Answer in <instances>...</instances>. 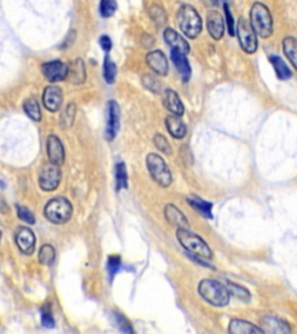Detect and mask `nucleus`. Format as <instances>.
<instances>
[{"mask_svg": "<svg viewBox=\"0 0 297 334\" xmlns=\"http://www.w3.org/2000/svg\"><path fill=\"white\" fill-rule=\"evenodd\" d=\"M198 291L205 302L217 308H223L230 302L228 288L217 281L204 278L199 283Z\"/></svg>", "mask_w": 297, "mask_h": 334, "instance_id": "nucleus-1", "label": "nucleus"}, {"mask_svg": "<svg viewBox=\"0 0 297 334\" xmlns=\"http://www.w3.org/2000/svg\"><path fill=\"white\" fill-rule=\"evenodd\" d=\"M177 238L185 250L190 252L192 254L202 257L208 260L213 259V251H211V248L196 233L189 231L188 229L179 227L177 230Z\"/></svg>", "mask_w": 297, "mask_h": 334, "instance_id": "nucleus-2", "label": "nucleus"}, {"mask_svg": "<svg viewBox=\"0 0 297 334\" xmlns=\"http://www.w3.org/2000/svg\"><path fill=\"white\" fill-rule=\"evenodd\" d=\"M178 26L187 37L196 38L202 30V20L193 6L185 4L179 8L177 14Z\"/></svg>", "mask_w": 297, "mask_h": 334, "instance_id": "nucleus-3", "label": "nucleus"}, {"mask_svg": "<svg viewBox=\"0 0 297 334\" xmlns=\"http://www.w3.org/2000/svg\"><path fill=\"white\" fill-rule=\"evenodd\" d=\"M250 23L257 35L262 38L271 37L273 34V18L268 7L262 2L253 4L250 12Z\"/></svg>", "mask_w": 297, "mask_h": 334, "instance_id": "nucleus-4", "label": "nucleus"}, {"mask_svg": "<svg viewBox=\"0 0 297 334\" xmlns=\"http://www.w3.org/2000/svg\"><path fill=\"white\" fill-rule=\"evenodd\" d=\"M44 215L51 223L64 224L72 216V205L65 197H56L50 200L44 208Z\"/></svg>", "mask_w": 297, "mask_h": 334, "instance_id": "nucleus-5", "label": "nucleus"}, {"mask_svg": "<svg viewBox=\"0 0 297 334\" xmlns=\"http://www.w3.org/2000/svg\"><path fill=\"white\" fill-rule=\"evenodd\" d=\"M147 166L150 172L151 178L153 179L160 187H168L172 184V174L166 165L165 160L159 154L148 153L147 157Z\"/></svg>", "mask_w": 297, "mask_h": 334, "instance_id": "nucleus-6", "label": "nucleus"}, {"mask_svg": "<svg viewBox=\"0 0 297 334\" xmlns=\"http://www.w3.org/2000/svg\"><path fill=\"white\" fill-rule=\"evenodd\" d=\"M236 33H237V37L241 49L247 54L256 53L258 48L257 34L251 26L250 21L241 18L237 22V27H236Z\"/></svg>", "mask_w": 297, "mask_h": 334, "instance_id": "nucleus-7", "label": "nucleus"}, {"mask_svg": "<svg viewBox=\"0 0 297 334\" xmlns=\"http://www.w3.org/2000/svg\"><path fill=\"white\" fill-rule=\"evenodd\" d=\"M60 179H62V173H60L59 167L54 164L44 166L40 173V187L45 192H53L58 187Z\"/></svg>", "mask_w": 297, "mask_h": 334, "instance_id": "nucleus-8", "label": "nucleus"}, {"mask_svg": "<svg viewBox=\"0 0 297 334\" xmlns=\"http://www.w3.org/2000/svg\"><path fill=\"white\" fill-rule=\"evenodd\" d=\"M120 106L114 100L108 102L107 106V127H106V138L113 141L116 137L120 129Z\"/></svg>", "mask_w": 297, "mask_h": 334, "instance_id": "nucleus-9", "label": "nucleus"}, {"mask_svg": "<svg viewBox=\"0 0 297 334\" xmlns=\"http://www.w3.org/2000/svg\"><path fill=\"white\" fill-rule=\"evenodd\" d=\"M42 74L51 83L64 80L68 78L69 65L60 60H51L42 65Z\"/></svg>", "mask_w": 297, "mask_h": 334, "instance_id": "nucleus-10", "label": "nucleus"}, {"mask_svg": "<svg viewBox=\"0 0 297 334\" xmlns=\"http://www.w3.org/2000/svg\"><path fill=\"white\" fill-rule=\"evenodd\" d=\"M15 241L22 253L30 256L35 251V236L30 229L26 226L19 227L15 235Z\"/></svg>", "mask_w": 297, "mask_h": 334, "instance_id": "nucleus-11", "label": "nucleus"}, {"mask_svg": "<svg viewBox=\"0 0 297 334\" xmlns=\"http://www.w3.org/2000/svg\"><path fill=\"white\" fill-rule=\"evenodd\" d=\"M47 152L51 164L60 166L64 163L65 152L60 139L55 135H50L47 141Z\"/></svg>", "mask_w": 297, "mask_h": 334, "instance_id": "nucleus-12", "label": "nucleus"}, {"mask_svg": "<svg viewBox=\"0 0 297 334\" xmlns=\"http://www.w3.org/2000/svg\"><path fill=\"white\" fill-rule=\"evenodd\" d=\"M260 326L263 333L269 334H286L290 333V327L286 321L278 319L273 315H263L260 319Z\"/></svg>", "mask_w": 297, "mask_h": 334, "instance_id": "nucleus-13", "label": "nucleus"}, {"mask_svg": "<svg viewBox=\"0 0 297 334\" xmlns=\"http://www.w3.org/2000/svg\"><path fill=\"white\" fill-rule=\"evenodd\" d=\"M147 63L154 74L166 75L168 72L167 58L162 50H153L147 55Z\"/></svg>", "mask_w": 297, "mask_h": 334, "instance_id": "nucleus-14", "label": "nucleus"}, {"mask_svg": "<svg viewBox=\"0 0 297 334\" xmlns=\"http://www.w3.org/2000/svg\"><path fill=\"white\" fill-rule=\"evenodd\" d=\"M63 102V93L58 86H48L43 93L44 107L50 111H57Z\"/></svg>", "mask_w": 297, "mask_h": 334, "instance_id": "nucleus-15", "label": "nucleus"}, {"mask_svg": "<svg viewBox=\"0 0 297 334\" xmlns=\"http://www.w3.org/2000/svg\"><path fill=\"white\" fill-rule=\"evenodd\" d=\"M208 33L214 39H221L224 35V20L217 11H209L207 14Z\"/></svg>", "mask_w": 297, "mask_h": 334, "instance_id": "nucleus-16", "label": "nucleus"}, {"mask_svg": "<svg viewBox=\"0 0 297 334\" xmlns=\"http://www.w3.org/2000/svg\"><path fill=\"white\" fill-rule=\"evenodd\" d=\"M164 38H165L166 43H167L172 49L179 50L181 53L187 55L189 53V44L188 42L185 39L183 36L175 32L172 28H166L164 30Z\"/></svg>", "mask_w": 297, "mask_h": 334, "instance_id": "nucleus-17", "label": "nucleus"}, {"mask_svg": "<svg viewBox=\"0 0 297 334\" xmlns=\"http://www.w3.org/2000/svg\"><path fill=\"white\" fill-rule=\"evenodd\" d=\"M164 215H165L166 221H167L171 225L177 226V229H179V227L188 229L189 224L186 216L183 214V211L179 210L177 206L172 204V203L166 204L165 209H164Z\"/></svg>", "mask_w": 297, "mask_h": 334, "instance_id": "nucleus-18", "label": "nucleus"}, {"mask_svg": "<svg viewBox=\"0 0 297 334\" xmlns=\"http://www.w3.org/2000/svg\"><path fill=\"white\" fill-rule=\"evenodd\" d=\"M171 59L172 62H173L175 69L178 70L179 74H180L184 80H188L190 78V74H192V69H190V65L186 55L179 50L171 49Z\"/></svg>", "mask_w": 297, "mask_h": 334, "instance_id": "nucleus-19", "label": "nucleus"}, {"mask_svg": "<svg viewBox=\"0 0 297 334\" xmlns=\"http://www.w3.org/2000/svg\"><path fill=\"white\" fill-rule=\"evenodd\" d=\"M164 105L167 108L171 114L177 115V116H183L185 108L178 93L173 90H166L164 93Z\"/></svg>", "mask_w": 297, "mask_h": 334, "instance_id": "nucleus-20", "label": "nucleus"}, {"mask_svg": "<svg viewBox=\"0 0 297 334\" xmlns=\"http://www.w3.org/2000/svg\"><path fill=\"white\" fill-rule=\"evenodd\" d=\"M165 124H166V128H167V131L169 132V135H171L172 137H174L177 139H181L185 137V135H186V132H187L186 126H185V123L183 122V120H181L180 116H177V115H173V114L168 115V116L166 117Z\"/></svg>", "mask_w": 297, "mask_h": 334, "instance_id": "nucleus-21", "label": "nucleus"}, {"mask_svg": "<svg viewBox=\"0 0 297 334\" xmlns=\"http://www.w3.org/2000/svg\"><path fill=\"white\" fill-rule=\"evenodd\" d=\"M229 332L231 334H256L263 333L260 327L252 323L241 319H232L229 325Z\"/></svg>", "mask_w": 297, "mask_h": 334, "instance_id": "nucleus-22", "label": "nucleus"}, {"mask_svg": "<svg viewBox=\"0 0 297 334\" xmlns=\"http://www.w3.org/2000/svg\"><path fill=\"white\" fill-rule=\"evenodd\" d=\"M68 78L72 84L81 85L85 83L86 79V69H85V63L83 59H77L72 63L71 66H69V74Z\"/></svg>", "mask_w": 297, "mask_h": 334, "instance_id": "nucleus-23", "label": "nucleus"}, {"mask_svg": "<svg viewBox=\"0 0 297 334\" xmlns=\"http://www.w3.org/2000/svg\"><path fill=\"white\" fill-rule=\"evenodd\" d=\"M282 49L287 58L297 70V38L294 36H287L282 41Z\"/></svg>", "mask_w": 297, "mask_h": 334, "instance_id": "nucleus-24", "label": "nucleus"}, {"mask_svg": "<svg viewBox=\"0 0 297 334\" xmlns=\"http://www.w3.org/2000/svg\"><path fill=\"white\" fill-rule=\"evenodd\" d=\"M269 60H271L273 68L275 70V74H277L278 79H281V80H288V79L292 78V71H290V69L288 68V65L284 63V60L281 58L280 56H278V55H272V56L269 57Z\"/></svg>", "mask_w": 297, "mask_h": 334, "instance_id": "nucleus-25", "label": "nucleus"}, {"mask_svg": "<svg viewBox=\"0 0 297 334\" xmlns=\"http://www.w3.org/2000/svg\"><path fill=\"white\" fill-rule=\"evenodd\" d=\"M187 202H188L189 205H192L196 211L200 212L203 217L209 218V220L213 218V212H211L213 204H211V203L204 201V200H202V199H199V197H196V196L187 199Z\"/></svg>", "mask_w": 297, "mask_h": 334, "instance_id": "nucleus-26", "label": "nucleus"}, {"mask_svg": "<svg viewBox=\"0 0 297 334\" xmlns=\"http://www.w3.org/2000/svg\"><path fill=\"white\" fill-rule=\"evenodd\" d=\"M115 179H116V190L128 187V174H127L126 164L120 162L115 166Z\"/></svg>", "mask_w": 297, "mask_h": 334, "instance_id": "nucleus-27", "label": "nucleus"}, {"mask_svg": "<svg viewBox=\"0 0 297 334\" xmlns=\"http://www.w3.org/2000/svg\"><path fill=\"white\" fill-rule=\"evenodd\" d=\"M23 109H25L26 114L34 121H40L41 120V109L38 106L37 101L34 98L27 99L25 103H23Z\"/></svg>", "mask_w": 297, "mask_h": 334, "instance_id": "nucleus-28", "label": "nucleus"}, {"mask_svg": "<svg viewBox=\"0 0 297 334\" xmlns=\"http://www.w3.org/2000/svg\"><path fill=\"white\" fill-rule=\"evenodd\" d=\"M56 259V252L55 248L51 245H43L40 248V253H38V260L42 265L44 266H51Z\"/></svg>", "mask_w": 297, "mask_h": 334, "instance_id": "nucleus-29", "label": "nucleus"}, {"mask_svg": "<svg viewBox=\"0 0 297 334\" xmlns=\"http://www.w3.org/2000/svg\"><path fill=\"white\" fill-rule=\"evenodd\" d=\"M75 118V105L74 102H70L65 111L60 115V126L62 128H70L74 122Z\"/></svg>", "mask_w": 297, "mask_h": 334, "instance_id": "nucleus-30", "label": "nucleus"}, {"mask_svg": "<svg viewBox=\"0 0 297 334\" xmlns=\"http://www.w3.org/2000/svg\"><path fill=\"white\" fill-rule=\"evenodd\" d=\"M226 288H228L230 295L237 297V298L241 300H248L251 298V294L246 288L241 287V285L233 283L231 281L226 282Z\"/></svg>", "mask_w": 297, "mask_h": 334, "instance_id": "nucleus-31", "label": "nucleus"}, {"mask_svg": "<svg viewBox=\"0 0 297 334\" xmlns=\"http://www.w3.org/2000/svg\"><path fill=\"white\" fill-rule=\"evenodd\" d=\"M117 74V68L115 65V63L109 58V56H106L105 63H104V77L105 80L107 81L108 84H113L115 81V78H116Z\"/></svg>", "mask_w": 297, "mask_h": 334, "instance_id": "nucleus-32", "label": "nucleus"}, {"mask_svg": "<svg viewBox=\"0 0 297 334\" xmlns=\"http://www.w3.org/2000/svg\"><path fill=\"white\" fill-rule=\"evenodd\" d=\"M116 10V0H101L100 1V14L104 18L113 17Z\"/></svg>", "mask_w": 297, "mask_h": 334, "instance_id": "nucleus-33", "label": "nucleus"}, {"mask_svg": "<svg viewBox=\"0 0 297 334\" xmlns=\"http://www.w3.org/2000/svg\"><path fill=\"white\" fill-rule=\"evenodd\" d=\"M142 83H143V86L145 89H148V91L153 93H159L160 92V81L159 79L153 74H145L143 78H142Z\"/></svg>", "mask_w": 297, "mask_h": 334, "instance_id": "nucleus-34", "label": "nucleus"}, {"mask_svg": "<svg viewBox=\"0 0 297 334\" xmlns=\"http://www.w3.org/2000/svg\"><path fill=\"white\" fill-rule=\"evenodd\" d=\"M153 143H154V145H156V148H158L159 151H162L163 153H165V154L172 153V148L168 141L164 137L163 135H160V133H157V135L154 136Z\"/></svg>", "mask_w": 297, "mask_h": 334, "instance_id": "nucleus-35", "label": "nucleus"}, {"mask_svg": "<svg viewBox=\"0 0 297 334\" xmlns=\"http://www.w3.org/2000/svg\"><path fill=\"white\" fill-rule=\"evenodd\" d=\"M17 210H18V217H19L21 221L26 222V223H28V224H34L35 223L34 215L32 214V211H30L29 209L25 208V206L18 205Z\"/></svg>", "mask_w": 297, "mask_h": 334, "instance_id": "nucleus-36", "label": "nucleus"}, {"mask_svg": "<svg viewBox=\"0 0 297 334\" xmlns=\"http://www.w3.org/2000/svg\"><path fill=\"white\" fill-rule=\"evenodd\" d=\"M151 17H152V20L157 25H163V23L166 22V14L164 8L158 7V6H154L151 10Z\"/></svg>", "mask_w": 297, "mask_h": 334, "instance_id": "nucleus-37", "label": "nucleus"}, {"mask_svg": "<svg viewBox=\"0 0 297 334\" xmlns=\"http://www.w3.org/2000/svg\"><path fill=\"white\" fill-rule=\"evenodd\" d=\"M224 12H225V19H226V25H228L229 34L231 36H235L236 33V27H235V20H233L231 12L229 10V5L224 4Z\"/></svg>", "mask_w": 297, "mask_h": 334, "instance_id": "nucleus-38", "label": "nucleus"}, {"mask_svg": "<svg viewBox=\"0 0 297 334\" xmlns=\"http://www.w3.org/2000/svg\"><path fill=\"white\" fill-rule=\"evenodd\" d=\"M121 266V259L120 257H111L108 260V272H109V276H111V278H113V276L115 275V273L117 272Z\"/></svg>", "mask_w": 297, "mask_h": 334, "instance_id": "nucleus-39", "label": "nucleus"}, {"mask_svg": "<svg viewBox=\"0 0 297 334\" xmlns=\"http://www.w3.org/2000/svg\"><path fill=\"white\" fill-rule=\"evenodd\" d=\"M42 324H43V326L45 327H54L55 320L49 310H44V311L42 312Z\"/></svg>", "mask_w": 297, "mask_h": 334, "instance_id": "nucleus-40", "label": "nucleus"}, {"mask_svg": "<svg viewBox=\"0 0 297 334\" xmlns=\"http://www.w3.org/2000/svg\"><path fill=\"white\" fill-rule=\"evenodd\" d=\"M99 43L101 45L102 50H105L106 53H109L111 50V47H113V43H111V39L108 37L107 35H102L99 39Z\"/></svg>", "mask_w": 297, "mask_h": 334, "instance_id": "nucleus-41", "label": "nucleus"}, {"mask_svg": "<svg viewBox=\"0 0 297 334\" xmlns=\"http://www.w3.org/2000/svg\"><path fill=\"white\" fill-rule=\"evenodd\" d=\"M116 319H117V324L120 325L121 331H123V332H126V333H132L131 327H130V325L127 323V320L124 319L122 315H116Z\"/></svg>", "mask_w": 297, "mask_h": 334, "instance_id": "nucleus-42", "label": "nucleus"}, {"mask_svg": "<svg viewBox=\"0 0 297 334\" xmlns=\"http://www.w3.org/2000/svg\"><path fill=\"white\" fill-rule=\"evenodd\" d=\"M204 2H207L208 5H210V6H217V5H220V2H218V0H203Z\"/></svg>", "mask_w": 297, "mask_h": 334, "instance_id": "nucleus-43", "label": "nucleus"}, {"mask_svg": "<svg viewBox=\"0 0 297 334\" xmlns=\"http://www.w3.org/2000/svg\"><path fill=\"white\" fill-rule=\"evenodd\" d=\"M229 1H230V0H218V2H220V4H221V2H222L223 5H224V4H228Z\"/></svg>", "mask_w": 297, "mask_h": 334, "instance_id": "nucleus-44", "label": "nucleus"}, {"mask_svg": "<svg viewBox=\"0 0 297 334\" xmlns=\"http://www.w3.org/2000/svg\"><path fill=\"white\" fill-rule=\"evenodd\" d=\"M0 241H1V231H0Z\"/></svg>", "mask_w": 297, "mask_h": 334, "instance_id": "nucleus-45", "label": "nucleus"}]
</instances>
